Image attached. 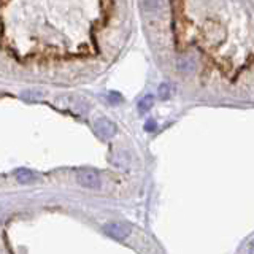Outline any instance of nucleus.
I'll list each match as a JSON object with an SVG mask.
<instances>
[{
    "label": "nucleus",
    "instance_id": "7ed1b4c3",
    "mask_svg": "<svg viewBox=\"0 0 254 254\" xmlns=\"http://www.w3.org/2000/svg\"><path fill=\"white\" fill-rule=\"evenodd\" d=\"M104 232L114 240H126L129 237V229L124 227L123 224H118V222H108V224H105Z\"/></svg>",
    "mask_w": 254,
    "mask_h": 254
},
{
    "label": "nucleus",
    "instance_id": "423d86ee",
    "mask_svg": "<svg viewBox=\"0 0 254 254\" xmlns=\"http://www.w3.org/2000/svg\"><path fill=\"white\" fill-rule=\"evenodd\" d=\"M159 5H161V2L159 0H143V8H145V11H156L157 8H159Z\"/></svg>",
    "mask_w": 254,
    "mask_h": 254
},
{
    "label": "nucleus",
    "instance_id": "0eeeda50",
    "mask_svg": "<svg viewBox=\"0 0 254 254\" xmlns=\"http://www.w3.org/2000/svg\"><path fill=\"white\" fill-rule=\"evenodd\" d=\"M41 95H43V94L38 92V91H26V92H22V97L26 99V100H30V102L40 99Z\"/></svg>",
    "mask_w": 254,
    "mask_h": 254
},
{
    "label": "nucleus",
    "instance_id": "6e6552de",
    "mask_svg": "<svg viewBox=\"0 0 254 254\" xmlns=\"http://www.w3.org/2000/svg\"><path fill=\"white\" fill-rule=\"evenodd\" d=\"M157 92H159V97L161 99H167L168 95H170V88H168L167 83H162L161 86H159V91H157Z\"/></svg>",
    "mask_w": 254,
    "mask_h": 254
},
{
    "label": "nucleus",
    "instance_id": "f03ea898",
    "mask_svg": "<svg viewBox=\"0 0 254 254\" xmlns=\"http://www.w3.org/2000/svg\"><path fill=\"white\" fill-rule=\"evenodd\" d=\"M95 132H97V135L102 137V138H111L114 134H116V126H114L110 119L107 118H99L97 121H95Z\"/></svg>",
    "mask_w": 254,
    "mask_h": 254
},
{
    "label": "nucleus",
    "instance_id": "f257e3e1",
    "mask_svg": "<svg viewBox=\"0 0 254 254\" xmlns=\"http://www.w3.org/2000/svg\"><path fill=\"white\" fill-rule=\"evenodd\" d=\"M76 180L81 186L89 187V189H99L100 187L99 175L95 173L94 170H89V168H78L76 170Z\"/></svg>",
    "mask_w": 254,
    "mask_h": 254
},
{
    "label": "nucleus",
    "instance_id": "1a4fd4ad",
    "mask_svg": "<svg viewBox=\"0 0 254 254\" xmlns=\"http://www.w3.org/2000/svg\"><path fill=\"white\" fill-rule=\"evenodd\" d=\"M178 69L181 72H189L192 70V64H191V60H187V59H181L180 62H178Z\"/></svg>",
    "mask_w": 254,
    "mask_h": 254
},
{
    "label": "nucleus",
    "instance_id": "20e7f679",
    "mask_svg": "<svg viewBox=\"0 0 254 254\" xmlns=\"http://www.w3.org/2000/svg\"><path fill=\"white\" fill-rule=\"evenodd\" d=\"M16 175V180L19 181L21 184H29V183H34V181H37V175L34 172H30L29 168H18L15 172Z\"/></svg>",
    "mask_w": 254,
    "mask_h": 254
},
{
    "label": "nucleus",
    "instance_id": "39448f33",
    "mask_svg": "<svg viewBox=\"0 0 254 254\" xmlns=\"http://www.w3.org/2000/svg\"><path fill=\"white\" fill-rule=\"evenodd\" d=\"M153 95H146V97H143L140 100V104H138V111L140 113H146L151 107H153Z\"/></svg>",
    "mask_w": 254,
    "mask_h": 254
},
{
    "label": "nucleus",
    "instance_id": "9d476101",
    "mask_svg": "<svg viewBox=\"0 0 254 254\" xmlns=\"http://www.w3.org/2000/svg\"><path fill=\"white\" fill-rule=\"evenodd\" d=\"M145 127H146V130H148V132L154 130V129H156V124H154V121H148V123H146V126H145Z\"/></svg>",
    "mask_w": 254,
    "mask_h": 254
}]
</instances>
